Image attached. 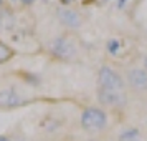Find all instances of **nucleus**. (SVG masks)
Here are the masks:
<instances>
[{
  "label": "nucleus",
  "mask_w": 147,
  "mask_h": 141,
  "mask_svg": "<svg viewBox=\"0 0 147 141\" xmlns=\"http://www.w3.org/2000/svg\"><path fill=\"white\" fill-rule=\"evenodd\" d=\"M98 85H99V88H104V90H109V91L126 93L122 78L114 72L113 68H109V67H102L99 70V75H98Z\"/></svg>",
  "instance_id": "obj_1"
},
{
  "label": "nucleus",
  "mask_w": 147,
  "mask_h": 141,
  "mask_svg": "<svg viewBox=\"0 0 147 141\" xmlns=\"http://www.w3.org/2000/svg\"><path fill=\"white\" fill-rule=\"evenodd\" d=\"M81 125L88 131H98L106 125V113L99 108H88L81 114Z\"/></svg>",
  "instance_id": "obj_2"
},
{
  "label": "nucleus",
  "mask_w": 147,
  "mask_h": 141,
  "mask_svg": "<svg viewBox=\"0 0 147 141\" xmlns=\"http://www.w3.org/2000/svg\"><path fill=\"white\" fill-rule=\"evenodd\" d=\"M98 98H99L101 103L109 105V106H122V105H126V100H127L126 93L109 91V90H104V88L98 90Z\"/></svg>",
  "instance_id": "obj_3"
},
{
  "label": "nucleus",
  "mask_w": 147,
  "mask_h": 141,
  "mask_svg": "<svg viewBox=\"0 0 147 141\" xmlns=\"http://www.w3.org/2000/svg\"><path fill=\"white\" fill-rule=\"evenodd\" d=\"M50 50L60 58H71L74 55V47L66 38H56L50 43Z\"/></svg>",
  "instance_id": "obj_4"
},
{
  "label": "nucleus",
  "mask_w": 147,
  "mask_h": 141,
  "mask_svg": "<svg viewBox=\"0 0 147 141\" xmlns=\"http://www.w3.org/2000/svg\"><path fill=\"white\" fill-rule=\"evenodd\" d=\"M127 78H129V83L132 85L136 90L139 91H146L147 90V73L140 68H134L127 73Z\"/></svg>",
  "instance_id": "obj_5"
},
{
  "label": "nucleus",
  "mask_w": 147,
  "mask_h": 141,
  "mask_svg": "<svg viewBox=\"0 0 147 141\" xmlns=\"http://www.w3.org/2000/svg\"><path fill=\"white\" fill-rule=\"evenodd\" d=\"M58 17L60 20L63 22V25H66L69 28H78L81 25V17L74 10H69V8H61L58 12Z\"/></svg>",
  "instance_id": "obj_6"
},
{
  "label": "nucleus",
  "mask_w": 147,
  "mask_h": 141,
  "mask_svg": "<svg viewBox=\"0 0 147 141\" xmlns=\"http://www.w3.org/2000/svg\"><path fill=\"white\" fill-rule=\"evenodd\" d=\"M20 101V96L13 90H2L0 91V106H15Z\"/></svg>",
  "instance_id": "obj_7"
},
{
  "label": "nucleus",
  "mask_w": 147,
  "mask_h": 141,
  "mask_svg": "<svg viewBox=\"0 0 147 141\" xmlns=\"http://www.w3.org/2000/svg\"><path fill=\"white\" fill-rule=\"evenodd\" d=\"M119 141H140L139 131H137V129H129V131H126V133L121 134Z\"/></svg>",
  "instance_id": "obj_8"
},
{
  "label": "nucleus",
  "mask_w": 147,
  "mask_h": 141,
  "mask_svg": "<svg viewBox=\"0 0 147 141\" xmlns=\"http://www.w3.org/2000/svg\"><path fill=\"white\" fill-rule=\"evenodd\" d=\"M10 58V50H8L2 42H0V63H3V61H7Z\"/></svg>",
  "instance_id": "obj_9"
},
{
  "label": "nucleus",
  "mask_w": 147,
  "mask_h": 141,
  "mask_svg": "<svg viewBox=\"0 0 147 141\" xmlns=\"http://www.w3.org/2000/svg\"><path fill=\"white\" fill-rule=\"evenodd\" d=\"M117 48H119V43H117L116 40H113L111 43H109V52H111V53H116Z\"/></svg>",
  "instance_id": "obj_10"
},
{
  "label": "nucleus",
  "mask_w": 147,
  "mask_h": 141,
  "mask_svg": "<svg viewBox=\"0 0 147 141\" xmlns=\"http://www.w3.org/2000/svg\"><path fill=\"white\" fill-rule=\"evenodd\" d=\"M32 2H35V0H22V3H27V5L28 3H32Z\"/></svg>",
  "instance_id": "obj_11"
},
{
  "label": "nucleus",
  "mask_w": 147,
  "mask_h": 141,
  "mask_svg": "<svg viewBox=\"0 0 147 141\" xmlns=\"http://www.w3.org/2000/svg\"><path fill=\"white\" fill-rule=\"evenodd\" d=\"M0 141H8V140L5 138V136H0Z\"/></svg>",
  "instance_id": "obj_12"
},
{
  "label": "nucleus",
  "mask_w": 147,
  "mask_h": 141,
  "mask_svg": "<svg viewBox=\"0 0 147 141\" xmlns=\"http://www.w3.org/2000/svg\"><path fill=\"white\" fill-rule=\"evenodd\" d=\"M124 2H126V0H119V5H121V7L124 5Z\"/></svg>",
  "instance_id": "obj_13"
},
{
  "label": "nucleus",
  "mask_w": 147,
  "mask_h": 141,
  "mask_svg": "<svg viewBox=\"0 0 147 141\" xmlns=\"http://www.w3.org/2000/svg\"><path fill=\"white\" fill-rule=\"evenodd\" d=\"M146 67H147V58H146Z\"/></svg>",
  "instance_id": "obj_14"
},
{
  "label": "nucleus",
  "mask_w": 147,
  "mask_h": 141,
  "mask_svg": "<svg viewBox=\"0 0 147 141\" xmlns=\"http://www.w3.org/2000/svg\"><path fill=\"white\" fill-rule=\"evenodd\" d=\"M0 23H2V20H0Z\"/></svg>",
  "instance_id": "obj_15"
},
{
  "label": "nucleus",
  "mask_w": 147,
  "mask_h": 141,
  "mask_svg": "<svg viewBox=\"0 0 147 141\" xmlns=\"http://www.w3.org/2000/svg\"><path fill=\"white\" fill-rule=\"evenodd\" d=\"M0 2H2V0H0Z\"/></svg>",
  "instance_id": "obj_16"
}]
</instances>
